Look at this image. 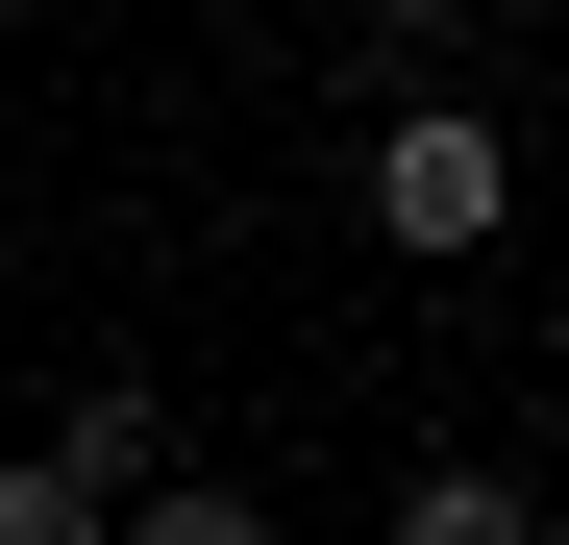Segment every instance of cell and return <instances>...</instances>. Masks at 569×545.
Here are the masks:
<instances>
[{"instance_id":"1","label":"cell","mask_w":569,"mask_h":545,"mask_svg":"<svg viewBox=\"0 0 569 545\" xmlns=\"http://www.w3.org/2000/svg\"><path fill=\"white\" fill-rule=\"evenodd\" d=\"M371 224H397L421 272H470V248L520 224V149L470 125V100H421V125H371Z\"/></svg>"},{"instance_id":"2","label":"cell","mask_w":569,"mask_h":545,"mask_svg":"<svg viewBox=\"0 0 569 545\" xmlns=\"http://www.w3.org/2000/svg\"><path fill=\"white\" fill-rule=\"evenodd\" d=\"M50 472H74V496L124 521V496L173 472V422H149V373H74V397H50Z\"/></svg>"},{"instance_id":"3","label":"cell","mask_w":569,"mask_h":545,"mask_svg":"<svg viewBox=\"0 0 569 545\" xmlns=\"http://www.w3.org/2000/svg\"><path fill=\"white\" fill-rule=\"evenodd\" d=\"M100 545H272V496H248V472H149Z\"/></svg>"},{"instance_id":"4","label":"cell","mask_w":569,"mask_h":545,"mask_svg":"<svg viewBox=\"0 0 569 545\" xmlns=\"http://www.w3.org/2000/svg\"><path fill=\"white\" fill-rule=\"evenodd\" d=\"M397 545H545V496H520V472H421V496H397Z\"/></svg>"},{"instance_id":"5","label":"cell","mask_w":569,"mask_h":545,"mask_svg":"<svg viewBox=\"0 0 569 545\" xmlns=\"http://www.w3.org/2000/svg\"><path fill=\"white\" fill-rule=\"evenodd\" d=\"M0 545H100V496H74L50 446H0Z\"/></svg>"}]
</instances>
